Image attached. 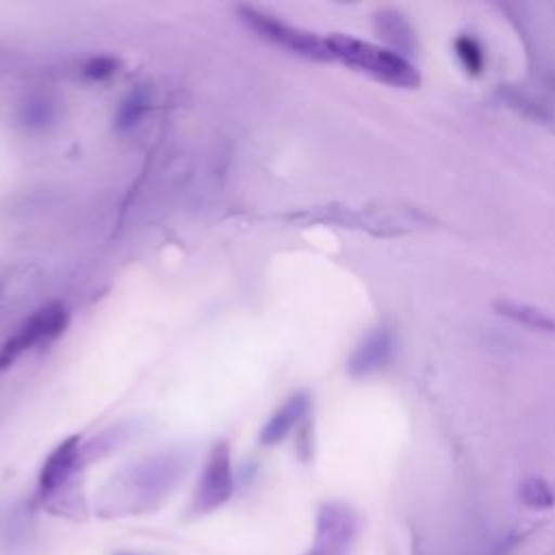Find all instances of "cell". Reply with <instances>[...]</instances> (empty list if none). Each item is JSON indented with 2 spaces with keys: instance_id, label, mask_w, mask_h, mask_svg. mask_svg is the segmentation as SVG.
Returning <instances> with one entry per match:
<instances>
[{
  "instance_id": "6da1fadb",
  "label": "cell",
  "mask_w": 555,
  "mask_h": 555,
  "mask_svg": "<svg viewBox=\"0 0 555 555\" xmlns=\"http://www.w3.org/2000/svg\"><path fill=\"white\" fill-rule=\"evenodd\" d=\"M182 473L184 466L178 457L160 455L145 460L143 464H137L111 479L102 492L100 512L106 516L150 512L158 507Z\"/></svg>"
},
{
  "instance_id": "3957f363",
  "label": "cell",
  "mask_w": 555,
  "mask_h": 555,
  "mask_svg": "<svg viewBox=\"0 0 555 555\" xmlns=\"http://www.w3.org/2000/svg\"><path fill=\"white\" fill-rule=\"evenodd\" d=\"M82 447L78 436L65 438L54 451L46 457L39 473V494L48 507L56 514L78 512L72 503V481L82 466Z\"/></svg>"
},
{
  "instance_id": "30bf717a",
  "label": "cell",
  "mask_w": 555,
  "mask_h": 555,
  "mask_svg": "<svg viewBox=\"0 0 555 555\" xmlns=\"http://www.w3.org/2000/svg\"><path fill=\"white\" fill-rule=\"evenodd\" d=\"M375 28L379 33V37H384L397 54L405 52L410 54L414 50V33L412 26L408 24V20L392 9H384L375 15Z\"/></svg>"
},
{
  "instance_id": "277c9868",
  "label": "cell",
  "mask_w": 555,
  "mask_h": 555,
  "mask_svg": "<svg viewBox=\"0 0 555 555\" xmlns=\"http://www.w3.org/2000/svg\"><path fill=\"white\" fill-rule=\"evenodd\" d=\"M238 17L241 22L254 30L258 37H262L264 41H271L293 54L312 59V61H332V52L327 48L325 37H317L310 30L297 28L293 24H286L282 20H278L271 13H264L256 7H238Z\"/></svg>"
},
{
  "instance_id": "ba28073f",
  "label": "cell",
  "mask_w": 555,
  "mask_h": 555,
  "mask_svg": "<svg viewBox=\"0 0 555 555\" xmlns=\"http://www.w3.org/2000/svg\"><path fill=\"white\" fill-rule=\"evenodd\" d=\"M310 408V399L304 392H297L293 397H288L271 416L269 421L262 425L260 429V442L271 447L282 442L297 425L299 421L308 414Z\"/></svg>"
},
{
  "instance_id": "4fadbf2b",
  "label": "cell",
  "mask_w": 555,
  "mask_h": 555,
  "mask_svg": "<svg viewBox=\"0 0 555 555\" xmlns=\"http://www.w3.org/2000/svg\"><path fill=\"white\" fill-rule=\"evenodd\" d=\"M455 52L462 61V65L466 67V72L470 74H479L483 67V52L479 48V43L473 37H457L455 39Z\"/></svg>"
},
{
  "instance_id": "52a82bcc",
  "label": "cell",
  "mask_w": 555,
  "mask_h": 555,
  "mask_svg": "<svg viewBox=\"0 0 555 555\" xmlns=\"http://www.w3.org/2000/svg\"><path fill=\"white\" fill-rule=\"evenodd\" d=\"M67 325V312L61 304L46 306L37 310L2 347H0V371L11 366L24 351L33 349L39 343L54 340L63 334Z\"/></svg>"
},
{
  "instance_id": "9c48e42d",
  "label": "cell",
  "mask_w": 555,
  "mask_h": 555,
  "mask_svg": "<svg viewBox=\"0 0 555 555\" xmlns=\"http://www.w3.org/2000/svg\"><path fill=\"white\" fill-rule=\"evenodd\" d=\"M390 349H392V338L390 332L386 327H379L375 332H371L362 345L353 351L351 360H349V373L356 377H364L375 373L377 369H382L388 358H390Z\"/></svg>"
},
{
  "instance_id": "9a60e30c",
  "label": "cell",
  "mask_w": 555,
  "mask_h": 555,
  "mask_svg": "<svg viewBox=\"0 0 555 555\" xmlns=\"http://www.w3.org/2000/svg\"><path fill=\"white\" fill-rule=\"evenodd\" d=\"M119 555H139V553H119Z\"/></svg>"
},
{
  "instance_id": "5bb4252c",
  "label": "cell",
  "mask_w": 555,
  "mask_h": 555,
  "mask_svg": "<svg viewBox=\"0 0 555 555\" xmlns=\"http://www.w3.org/2000/svg\"><path fill=\"white\" fill-rule=\"evenodd\" d=\"M113 72H115V61H113V59H106V56L93 59V61L85 67V74H87L89 78H95V80L108 78Z\"/></svg>"
},
{
  "instance_id": "7c38bea8",
  "label": "cell",
  "mask_w": 555,
  "mask_h": 555,
  "mask_svg": "<svg viewBox=\"0 0 555 555\" xmlns=\"http://www.w3.org/2000/svg\"><path fill=\"white\" fill-rule=\"evenodd\" d=\"M520 499L529 507H535V509H546V507H551L555 503L553 490L548 488V483L544 479H538V477H529V479L522 481Z\"/></svg>"
},
{
  "instance_id": "8fae6325",
  "label": "cell",
  "mask_w": 555,
  "mask_h": 555,
  "mask_svg": "<svg viewBox=\"0 0 555 555\" xmlns=\"http://www.w3.org/2000/svg\"><path fill=\"white\" fill-rule=\"evenodd\" d=\"M494 308L499 310V314L533 327V330H542V332H555V317H551L548 312L531 306V304H522V301H514V299H499L494 304Z\"/></svg>"
},
{
  "instance_id": "5b68a950",
  "label": "cell",
  "mask_w": 555,
  "mask_h": 555,
  "mask_svg": "<svg viewBox=\"0 0 555 555\" xmlns=\"http://www.w3.org/2000/svg\"><path fill=\"white\" fill-rule=\"evenodd\" d=\"M234 492V475H232V455H230V444L228 440H219L217 444H212L197 488L193 492V501H191V512L195 516H204L210 514L215 509H219L221 505H225L230 501Z\"/></svg>"
},
{
  "instance_id": "7a4b0ae2",
  "label": "cell",
  "mask_w": 555,
  "mask_h": 555,
  "mask_svg": "<svg viewBox=\"0 0 555 555\" xmlns=\"http://www.w3.org/2000/svg\"><path fill=\"white\" fill-rule=\"evenodd\" d=\"M325 41L332 52V59H338L340 63L379 82H388L392 87H403V89H412L421 82L416 67L395 50H388L349 35H340V33L327 35Z\"/></svg>"
},
{
  "instance_id": "8992f818",
  "label": "cell",
  "mask_w": 555,
  "mask_h": 555,
  "mask_svg": "<svg viewBox=\"0 0 555 555\" xmlns=\"http://www.w3.org/2000/svg\"><path fill=\"white\" fill-rule=\"evenodd\" d=\"M358 531V516L345 503H323L317 514L312 546L304 555H347Z\"/></svg>"
}]
</instances>
